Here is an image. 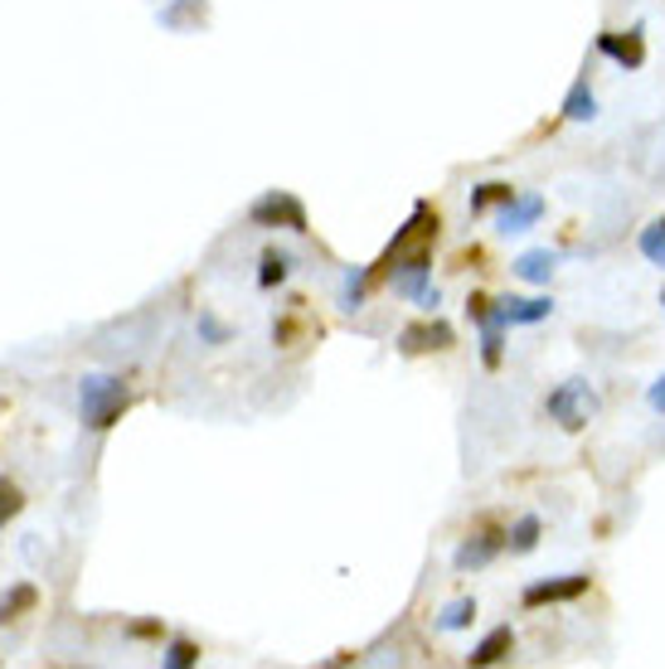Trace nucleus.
Listing matches in <instances>:
<instances>
[{"mask_svg": "<svg viewBox=\"0 0 665 669\" xmlns=\"http://www.w3.org/2000/svg\"><path fill=\"white\" fill-rule=\"evenodd\" d=\"M471 621H477V597H457V601H447L442 616H438V626H442V630H467Z\"/></svg>", "mask_w": 665, "mask_h": 669, "instance_id": "19", "label": "nucleus"}, {"mask_svg": "<svg viewBox=\"0 0 665 669\" xmlns=\"http://www.w3.org/2000/svg\"><path fill=\"white\" fill-rule=\"evenodd\" d=\"M540 534H544L540 514H520V519L510 524V553H534L540 548Z\"/></svg>", "mask_w": 665, "mask_h": 669, "instance_id": "14", "label": "nucleus"}, {"mask_svg": "<svg viewBox=\"0 0 665 669\" xmlns=\"http://www.w3.org/2000/svg\"><path fill=\"white\" fill-rule=\"evenodd\" d=\"M661 306H665V287H661Z\"/></svg>", "mask_w": 665, "mask_h": 669, "instance_id": "27", "label": "nucleus"}, {"mask_svg": "<svg viewBox=\"0 0 665 669\" xmlns=\"http://www.w3.org/2000/svg\"><path fill=\"white\" fill-rule=\"evenodd\" d=\"M597 408H603V403H597V393H593V383H587V379H564L554 393L544 398V413L554 418L564 432H583L587 422L597 418Z\"/></svg>", "mask_w": 665, "mask_h": 669, "instance_id": "2", "label": "nucleus"}, {"mask_svg": "<svg viewBox=\"0 0 665 669\" xmlns=\"http://www.w3.org/2000/svg\"><path fill=\"white\" fill-rule=\"evenodd\" d=\"M559 112H564L569 122H593L597 117V93L587 88V79H573V88L564 93V107H559Z\"/></svg>", "mask_w": 665, "mask_h": 669, "instance_id": "13", "label": "nucleus"}, {"mask_svg": "<svg viewBox=\"0 0 665 669\" xmlns=\"http://www.w3.org/2000/svg\"><path fill=\"white\" fill-rule=\"evenodd\" d=\"M510 650H515V630L510 626H495V630H485V636L477 640V650L467 655V665H501V660H510Z\"/></svg>", "mask_w": 665, "mask_h": 669, "instance_id": "10", "label": "nucleus"}, {"mask_svg": "<svg viewBox=\"0 0 665 669\" xmlns=\"http://www.w3.org/2000/svg\"><path fill=\"white\" fill-rule=\"evenodd\" d=\"M510 267H515V277H520V281H530V287H549V277H554V267H559V253H549V248H530V253H520Z\"/></svg>", "mask_w": 665, "mask_h": 669, "instance_id": "11", "label": "nucleus"}, {"mask_svg": "<svg viewBox=\"0 0 665 669\" xmlns=\"http://www.w3.org/2000/svg\"><path fill=\"white\" fill-rule=\"evenodd\" d=\"M126 636H136V640H165V626L161 621H132V626H126Z\"/></svg>", "mask_w": 665, "mask_h": 669, "instance_id": "23", "label": "nucleus"}, {"mask_svg": "<svg viewBox=\"0 0 665 669\" xmlns=\"http://www.w3.org/2000/svg\"><path fill=\"white\" fill-rule=\"evenodd\" d=\"M200 330H204V334H209V340H214V344H219V340H224V330H219V326H214V320H209V316H200Z\"/></svg>", "mask_w": 665, "mask_h": 669, "instance_id": "26", "label": "nucleus"}, {"mask_svg": "<svg viewBox=\"0 0 665 669\" xmlns=\"http://www.w3.org/2000/svg\"><path fill=\"white\" fill-rule=\"evenodd\" d=\"M646 403L656 408V413H665V374H661V379H656V383H651V389H646Z\"/></svg>", "mask_w": 665, "mask_h": 669, "instance_id": "25", "label": "nucleus"}, {"mask_svg": "<svg viewBox=\"0 0 665 669\" xmlns=\"http://www.w3.org/2000/svg\"><path fill=\"white\" fill-rule=\"evenodd\" d=\"M126 408H132V389H126L117 374H88L79 383V418H83V428H93V432L117 428Z\"/></svg>", "mask_w": 665, "mask_h": 669, "instance_id": "1", "label": "nucleus"}, {"mask_svg": "<svg viewBox=\"0 0 665 669\" xmlns=\"http://www.w3.org/2000/svg\"><path fill=\"white\" fill-rule=\"evenodd\" d=\"M200 665V646L185 636H175L171 646H165V669H195Z\"/></svg>", "mask_w": 665, "mask_h": 669, "instance_id": "22", "label": "nucleus"}, {"mask_svg": "<svg viewBox=\"0 0 665 669\" xmlns=\"http://www.w3.org/2000/svg\"><path fill=\"white\" fill-rule=\"evenodd\" d=\"M515 199V189L505 185V179H485V185L471 189V214H485V209H495V204H510Z\"/></svg>", "mask_w": 665, "mask_h": 669, "instance_id": "16", "label": "nucleus"}, {"mask_svg": "<svg viewBox=\"0 0 665 669\" xmlns=\"http://www.w3.org/2000/svg\"><path fill=\"white\" fill-rule=\"evenodd\" d=\"M597 54L612 59L617 69H642V63H646L642 24H636V30H603V34H597Z\"/></svg>", "mask_w": 665, "mask_h": 669, "instance_id": "7", "label": "nucleus"}, {"mask_svg": "<svg viewBox=\"0 0 665 669\" xmlns=\"http://www.w3.org/2000/svg\"><path fill=\"white\" fill-rule=\"evenodd\" d=\"M287 272H291V257H287L283 248H267V253H263V263H258V287H263V291L283 287Z\"/></svg>", "mask_w": 665, "mask_h": 669, "instance_id": "15", "label": "nucleus"}, {"mask_svg": "<svg viewBox=\"0 0 665 669\" xmlns=\"http://www.w3.org/2000/svg\"><path fill=\"white\" fill-rule=\"evenodd\" d=\"M248 218L258 228H287V234H306L311 228V218H306V204L291 195V189H267L248 204Z\"/></svg>", "mask_w": 665, "mask_h": 669, "instance_id": "3", "label": "nucleus"}, {"mask_svg": "<svg viewBox=\"0 0 665 669\" xmlns=\"http://www.w3.org/2000/svg\"><path fill=\"white\" fill-rule=\"evenodd\" d=\"M369 287H375V277H369V267H360V272H350V277H345V287H340V306H345V311H360V306H365V296H369Z\"/></svg>", "mask_w": 665, "mask_h": 669, "instance_id": "20", "label": "nucleus"}, {"mask_svg": "<svg viewBox=\"0 0 665 669\" xmlns=\"http://www.w3.org/2000/svg\"><path fill=\"white\" fill-rule=\"evenodd\" d=\"M452 326H447V320H418V326H403L399 330V350L403 354H432V350H452Z\"/></svg>", "mask_w": 665, "mask_h": 669, "instance_id": "8", "label": "nucleus"}, {"mask_svg": "<svg viewBox=\"0 0 665 669\" xmlns=\"http://www.w3.org/2000/svg\"><path fill=\"white\" fill-rule=\"evenodd\" d=\"M505 548H510V529L481 524V529H471V534L462 538V548L452 553V563H457V573H477V568H485V563L501 558Z\"/></svg>", "mask_w": 665, "mask_h": 669, "instance_id": "4", "label": "nucleus"}, {"mask_svg": "<svg viewBox=\"0 0 665 669\" xmlns=\"http://www.w3.org/2000/svg\"><path fill=\"white\" fill-rule=\"evenodd\" d=\"M467 316L477 320V326H485V316H491V301H485L481 291H471V301H467Z\"/></svg>", "mask_w": 665, "mask_h": 669, "instance_id": "24", "label": "nucleus"}, {"mask_svg": "<svg viewBox=\"0 0 665 669\" xmlns=\"http://www.w3.org/2000/svg\"><path fill=\"white\" fill-rule=\"evenodd\" d=\"M540 214H544L540 195H515L510 204H501V218H495V224H501L505 238H515V234H530V228L540 224Z\"/></svg>", "mask_w": 665, "mask_h": 669, "instance_id": "9", "label": "nucleus"}, {"mask_svg": "<svg viewBox=\"0 0 665 669\" xmlns=\"http://www.w3.org/2000/svg\"><path fill=\"white\" fill-rule=\"evenodd\" d=\"M549 316H554L549 296H505V301H491L485 320H495V326H540Z\"/></svg>", "mask_w": 665, "mask_h": 669, "instance_id": "6", "label": "nucleus"}, {"mask_svg": "<svg viewBox=\"0 0 665 669\" xmlns=\"http://www.w3.org/2000/svg\"><path fill=\"white\" fill-rule=\"evenodd\" d=\"M587 587H593V577L587 573H564V577H540V583H530L520 591L524 607H559V601H579L587 597Z\"/></svg>", "mask_w": 665, "mask_h": 669, "instance_id": "5", "label": "nucleus"}, {"mask_svg": "<svg viewBox=\"0 0 665 669\" xmlns=\"http://www.w3.org/2000/svg\"><path fill=\"white\" fill-rule=\"evenodd\" d=\"M24 505H30V500H24L20 485L10 481V475H0V529H6V524H16L20 514H24Z\"/></svg>", "mask_w": 665, "mask_h": 669, "instance_id": "18", "label": "nucleus"}, {"mask_svg": "<svg viewBox=\"0 0 665 669\" xmlns=\"http://www.w3.org/2000/svg\"><path fill=\"white\" fill-rule=\"evenodd\" d=\"M481 364L485 369L505 364V326H495V320H485V326H481Z\"/></svg>", "mask_w": 665, "mask_h": 669, "instance_id": "17", "label": "nucleus"}, {"mask_svg": "<svg viewBox=\"0 0 665 669\" xmlns=\"http://www.w3.org/2000/svg\"><path fill=\"white\" fill-rule=\"evenodd\" d=\"M642 257L651 267H665V214L651 228H642Z\"/></svg>", "mask_w": 665, "mask_h": 669, "instance_id": "21", "label": "nucleus"}, {"mask_svg": "<svg viewBox=\"0 0 665 669\" xmlns=\"http://www.w3.org/2000/svg\"><path fill=\"white\" fill-rule=\"evenodd\" d=\"M34 607H40V587H34V583H16L6 597H0V626L20 621V616H30Z\"/></svg>", "mask_w": 665, "mask_h": 669, "instance_id": "12", "label": "nucleus"}]
</instances>
